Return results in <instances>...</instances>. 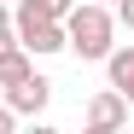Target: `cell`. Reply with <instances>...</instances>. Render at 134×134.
I'll use <instances>...</instances> for the list:
<instances>
[{"mask_svg":"<svg viewBox=\"0 0 134 134\" xmlns=\"http://www.w3.org/2000/svg\"><path fill=\"white\" fill-rule=\"evenodd\" d=\"M6 41H18V35H12V12H6V0H0V47H6Z\"/></svg>","mask_w":134,"mask_h":134,"instance_id":"obj_9","label":"cell"},{"mask_svg":"<svg viewBox=\"0 0 134 134\" xmlns=\"http://www.w3.org/2000/svg\"><path fill=\"white\" fill-rule=\"evenodd\" d=\"M29 70H35V58H29V47H18V41H6V47H0V87L24 82Z\"/></svg>","mask_w":134,"mask_h":134,"instance_id":"obj_6","label":"cell"},{"mask_svg":"<svg viewBox=\"0 0 134 134\" xmlns=\"http://www.w3.org/2000/svg\"><path fill=\"white\" fill-rule=\"evenodd\" d=\"M99 64H105L111 87H117V93H122V99L134 105V47H111V53H105Z\"/></svg>","mask_w":134,"mask_h":134,"instance_id":"obj_5","label":"cell"},{"mask_svg":"<svg viewBox=\"0 0 134 134\" xmlns=\"http://www.w3.org/2000/svg\"><path fill=\"white\" fill-rule=\"evenodd\" d=\"M12 35H18V47H29V58L64 53V24L58 18H35L24 0H18V12H12Z\"/></svg>","mask_w":134,"mask_h":134,"instance_id":"obj_2","label":"cell"},{"mask_svg":"<svg viewBox=\"0 0 134 134\" xmlns=\"http://www.w3.org/2000/svg\"><path fill=\"white\" fill-rule=\"evenodd\" d=\"M24 6H29L35 18H58V24H64V12H70L76 0H24Z\"/></svg>","mask_w":134,"mask_h":134,"instance_id":"obj_7","label":"cell"},{"mask_svg":"<svg viewBox=\"0 0 134 134\" xmlns=\"http://www.w3.org/2000/svg\"><path fill=\"white\" fill-rule=\"evenodd\" d=\"M12 128H18V111H12V105H0V134H12Z\"/></svg>","mask_w":134,"mask_h":134,"instance_id":"obj_10","label":"cell"},{"mask_svg":"<svg viewBox=\"0 0 134 134\" xmlns=\"http://www.w3.org/2000/svg\"><path fill=\"white\" fill-rule=\"evenodd\" d=\"M99 6H111V0H99Z\"/></svg>","mask_w":134,"mask_h":134,"instance_id":"obj_11","label":"cell"},{"mask_svg":"<svg viewBox=\"0 0 134 134\" xmlns=\"http://www.w3.org/2000/svg\"><path fill=\"white\" fill-rule=\"evenodd\" d=\"M111 18H117V29H134V0H111Z\"/></svg>","mask_w":134,"mask_h":134,"instance_id":"obj_8","label":"cell"},{"mask_svg":"<svg viewBox=\"0 0 134 134\" xmlns=\"http://www.w3.org/2000/svg\"><path fill=\"white\" fill-rule=\"evenodd\" d=\"M47 99H53V82L41 76V70H29L24 82L6 87V105L18 111V117H41V111H47Z\"/></svg>","mask_w":134,"mask_h":134,"instance_id":"obj_4","label":"cell"},{"mask_svg":"<svg viewBox=\"0 0 134 134\" xmlns=\"http://www.w3.org/2000/svg\"><path fill=\"white\" fill-rule=\"evenodd\" d=\"M111 47H117V18H111V6L82 0V6L64 12V53H76L82 64H99Z\"/></svg>","mask_w":134,"mask_h":134,"instance_id":"obj_1","label":"cell"},{"mask_svg":"<svg viewBox=\"0 0 134 134\" xmlns=\"http://www.w3.org/2000/svg\"><path fill=\"white\" fill-rule=\"evenodd\" d=\"M82 122H87V134H117V128H128V99L117 87H99V93L87 99Z\"/></svg>","mask_w":134,"mask_h":134,"instance_id":"obj_3","label":"cell"}]
</instances>
